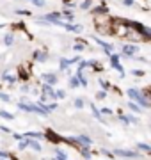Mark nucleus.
<instances>
[{
	"label": "nucleus",
	"mask_w": 151,
	"mask_h": 160,
	"mask_svg": "<svg viewBox=\"0 0 151 160\" xmlns=\"http://www.w3.org/2000/svg\"><path fill=\"white\" fill-rule=\"evenodd\" d=\"M43 22L50 23V25H57V27H64V23H66L61 20V14L59 12H48V14H45L43 16Z\"/></svg>",
	"instance_id": "obj_1"
},
{
	"label": "nucleus",
	"mask_w": 151,
	"mask_h": 160,
	"mask_svg": "<svg viewBox=\"0 0 151 160\" xmlns=\"http://www.w3.org/2000/svg\"><path fill=\"white\" fill-rule=\"evenodd\" d=\"M128 96L132 98V100H135V102H139V105H142V107H148V105H149V102L142 96V92H140L139 89H134V87L128 89Z\"/></svg>",
	"instance_id": "obj_2"
},
{
	"label": "nucleus",
	"mask_w": 151,
	"mask_h": 160,
	"mask_svg": "<svg viewBox=\"0 0 151 160\" xmlns=\"http://www.w3.org/2000/svg\"><path fill=\"white\" fill-rule=\"evenodd\" d=\"M110 64H112V68L116 69L117 73H121V77L124 75V69H123L121 62H119V55H117V53H110Z\"/></svg>",
	"instance_id": "obj_3"
},
{
	"label": "nucleus",
	"mask_w": 151,
	"mask_h": 160,
	"mask_svg": "<svg viewBox=\"0 0 151 160\" xmlns=\"http://www.w3.org/2000/svg\"><path fill=\"white\" fill-rule=\"evenodd\" d=\"M73 141H75L78 146H82V148H89V146L93 144V139H89L87 135H78V137H73Z\"/></svg>",
	"instance_id": "obj_4"
},
{
	"label": "nucleus",
	"mask_w": 151,
	"mask_h": 160,
	"mask_svg": "<svg viewBox=\"0 0 151 160\" xmlns=\"http://www.w3.org/2000/svg\"><path fill=\"white\" fill-rule=\"evenodd\" d=\"M114 153H116L117 157H124V158H137V157H139L137 151H128V149H116Z\"/></svg>",
	"instance_id": "obj_5"
},
{
	"label": "nucleus",
	"mask_w": 151,
	"mask_h": 160,
	"mask_svg": "<svg viewBox=\"0 0 151 160\" xmlns=\"http://www.w3.org/2000/svg\"><path fill=\"white\" fill-rule=\"evenodd\" d=\"M46 98H55V91L52 89L50 84H45L43 86V96H41V100H46Z\"/></svg>",
	"instance_id": "obj_6"
},
{
	"label": "nucleus",
	"mask_w": 151,
	"mask_h": 160,
	"mask_svg": "<svg viewBox=\"0 0 151 160\" xmlns=\"http://www.w3.org/2000/svg\"><path fill=\"white\" fill-rule=\"evenodd\" d=\"M137 52H139V48H137L135 45H124L123 46V53H124L126 57H134Z\"/></svg>",
	"instance_id": "obj_7"
},
{
	"label": "nucleus",
	"mask_w": 151,
	"mask_h": 160,
	"mask_svg": "<svg viewBox=\"0 0 151 160\" xmlns=\"http://www.w3.org/2000/svg\"><path fill=\"white\" fill-rule=\"evenodd\" d=\"M134 29H137L140 32V34H144V36H151V30L149 29H146V27H142V23H137V22H132L130 23Z\"/></svg>",
	"instance_id": "obj_8"
},
{
	"label": "nucleus",
	"mask_w": 151,
	"mask_h": 160,
	"mask_svg": "<svg viewBox=\"0 0 151 160\" xmlns=\"http://www.w3.org/2000/svg\"><path fill=\"white\" fill-rule=\"evenodd\" d=\"M76 61H78V55H76V57H73V59H61V69H68V66H70V64H75Z\"/></svg>",
	"instance_id": "obj_9"
},
{
	"label": "nucleus",
	"mask_w": 151,
	"mask_h": 160,
	"mask_svg": "<svg viewBox=\"0 0 151 160\" xmlns=\"http://www.w3.org/2000/svg\"><path fill=\"white\" fill-rule=\"evenodd\" d=\"M43 78L46 80V84H50V86L57 84V75H55V73H45V75H43Z\"/></svg>",
	"instance_id": "obj_10"
},
{
	"label": "nucleus",
	"mask_w": 151,
	"mask_h": 160,
	"mask_svg": "<svg viewBox=\"0 0 151 160\" xmlns=\"http://www.w3.org/2000/svg\"><path fill=\"white\" fill-rule=\"evenodd\" d=\"M64 29L70 32H82V25H73V23H64Z\"/></svg>",
	"instance_id": "obj_11"
},
{
	"label": "nucleus",
	"mask_w": 151,
	"mask_h": 160,
	"mask_svg": "<svg viewBox=\"0 0 151 160\" xmlns=\"http://www.w3.org/2000/svg\"><path fill=\"white\" fill-rule=\"evenodd\" d=\"M18 107H20L22 110H25V112H34V105H32V103L20 102V103H18Z\"/></svg>",
	"instance_id": "obj_12"
},
{
	"label": "nucleus",
	"mask_w": 151,
	"mask_h": 160,
	"mask_svg": "<svg viewBox=\"0 0 151 160\" xmlns=\"http://www.w3.org/2000/svg\"><path fill=\"white\" fill-rule=\"evenodd\" d=\"M96 43H98L100 46H103V48H105V52H109V55H110V53H114V48H112V45H109V43H105L103 39H96Z\"/></svg>",
	"instance_id": "obj_13"
},
{
	"label": "nucleus",
	"mask_w": 151,
	"mask_h": 160,
	"mask_svg": "<svg viewBox=\"0 0 151 160\" xmlns=\"http://www.w3.org/2000/svg\"><path fill=\"white\" fill-rule=\"evenodd\" d=\"M34 59L39 61V62H45V61L48 59V55L45 53V52H34Z\"/></svg>",
	"instance_id": "obj_14"
},
{
	"label": "nucleus",
	"mask_w": 151,
	"mask_h": 160,
	"mask_svg": "<svg viewBox=\"0 0 151 160\" xmlns=\"http://www.w3.org/2000/svg\"><path fill=\"white\" fill-rule=\"evenodd\" d=\"M29 146L32 149H34V151H37V153H41V144L37 142V141H34V139H29Z\"/></svg>",
	"instance_id": "obj_15"
},
{
	"label": "nucleus",
	"mask_w": 151,
	"mask_h": 160,
	"mask_svg": "<svg viewBox=\"0 0 151 160\" xmlns=\"http://www.w3.org/2000/svg\"><path fill=\"white\" fill-rule=\"evenodd\" d=\"M91 110H93V114H94V118H96V119H100V121H103V118H101V112H100V110L96 109V107H94L93 103H91Z\"/></svg>",
	"instance_id": "obj_16"
},
{
	"label": "nucleus",
	"mask_w": 151,
	"mask_h": 160,
	"mask_svg": "<svg viewBox=\"0 0 151 160\" xmlns=\"http://www.w3.org/2000/svg\"><path fill=\"white\" fill-rule=\"evenodd\" d=\"M23 137H36V139H43V133H39V132H27Z\"/></svg>",
	"instance_id": "obj_17"
},
{
	"label": "nucleus",
	"mask_w": 151,
	"mask_h": 160,
	"mask_svg": "<svg viewBox=\"0 0 151 160\" xmlns=\"http://www.w3.org/2000/svg\"><path fill=\"white\" fill-rule=\"evenodd\" d=\"M137 148H139V149H142V151H148V153H151V146H149V144L139 142V144H137Z\"/></svg>",
	"instance_id": "obj_18"
},
{
	"label": "nucleus",
	"mask_w": 151,
	"mask_h": 160,
	"mask_svg": "<svg viewBox=\"0 0 151 160\" xmlns=\"http://www.w3.org/2000/svg\"><path fill=\"white\" fill-rule=\"evenodd\" d=\"M12 41H14V38H12V34H7L6 38H4V45L11 46V45H12Z\"/></svg>",
	"instance_id": "obj_19"
},
{
	"label": "nucleus",
	"mask_w": 151,
	"mask_h": 160,
	"mask_svg": "<svg viewBox=\"0 0 151 160\" xmlns=\"http://www.w3.org/2000/svg\"><path fill=\"white\" fill-rule=\"evenodd\" d=\"M128 107H130V110H134V112H142V110H140V107L137 105V103H134V102L128 103Z\"/></svg>",
	"instance_id": "obj_20"
},
{
	"label": "nucleus",
	"mask_w": 151,
	"mask_h": 160,
	"mask_svg": "<svg viewBox=\"0 0 151 160\" xmlns=\"http://www.w3.org/2000/svg\"><path fill=\"white\" fill-rule=\"evenodd\" d=\"M4 80H7L9 84H12V82H16V78H14V75H11V73H4Z\"/></svg>",
	"instance_id": "obj_21"
},
{
	"label": "nucleus",
	"mask_w": 151,
	"mask_h": 160,
	"mask_svg": "<svg viewBox=\"0 0 151 160\" xmlns=\"http://www.w3.org/2000/svg\"><path fill=\"white\" fill-rule=\"evenodd\" d=\"M27 146H29V139H22V141L18 142V148L20 149H25Z\"/></svg>",
	"instance_id": "obj_22"
},
{
	"label": "nucleus",
	"mask_w": 151,
	"mask_h": 160,
	"mask_svg": "<svg viewBox=\"0 0 151 160\" xmlns=\"http://www.w3.org/2000/svg\"><path fill=\"white\" fill-rule=\"evenodd\" d=\"M78 84H80V78H78V75H76V77H73V78L70 80V86H71V87H76Z\"/></svg>",
	"instance_id": "obj_23"
},
{
	"label": "nucleus",
	"mask_w": 151,
	"mask_h": 160,
	"mask_svg": "<svg viewBox=\"0 0 151 160\" xmlns=\"http://www.w3.org/2000/svg\"><path fill=\"white\" fill-rule=\"evenodd\" d=\"M55 153H57V160H68V157H66V153H64V151H61V149H57Z\"/></svg>",
	"instance_id": "obj_24"
},
{
	"label": "nucleus",
	"mask_w": 151,
	"mask_h": 160,
	"mask_svg": "<svg viewBox=\"0 0 151 160\" xmlns=\"http://www.w3.org/2000/svg\"><path fill=\"white\" fill-rule=\"evenodd\" d=\"M27 2H30V4H34V6H37V7L45 6V0H27Z\"/></svg>",
	"instance_id": "obj_25"
},
{
	"label": "nucleus",
	"mask_w": 151,
	"mask_h": 160,
	"mask_svg": "<svg viewBox=\"0 0 151 160\" xmlns=\"http://www.w3.org/2000/svg\"><path fill=\"white\" fill-rule=\"evenodd\" d=\"M0 116H2V118H6V119H12V118H14L11 112H6V110H0Z\"/></svg>",
	"instance_id": "obj_26"
},
{
	"label": "nucleus",
	"mask_w": 151,
	"mask_h": 160,
	"mask_svg": "<svg viewBox=\"0 0 151 160\" xmlns=\"http://www.w3.org/2000/svg\"><path fill=\"white\" fill-rule=\"evenodd\" d=\"M75 107L76 109H82V107H84V100H82V98H76L75 100Z\"/></svg>",
	"instance_id": "obj_27"
},
{
	"label": "nucleus",
	"mask_w": 151,
	"mask_h": 160,
	"mask_svg": "<svg viewBox=\"0 0 151 160\" xmlns=\"http://www.w3.org/2000/svg\"><path fill=\"white\" fill-rule=\"evenodd\" d=\"M82 157H84L85 160L91 158V153H89V149H87V148H84V149H82Z\"/></svg>",
	"instance_id": "obj_28"
},
{
	"label": "nucleus",
	"mask_w": 151,
	"mask_h": 160,
	"mask_svg": "<svg viewBox=\"0 0 151 160\" xmlns=\"http://www.w3.org/2000/svg\"><path fill=\"white\" fill-rule=\"evenodd\" d=\"M55 98H59V100H64V98H66V92H64V91H55Z\"/></svg>",
	"instance_id": "obj_29"
},
{
	"label": "nucleus",
	"mask_w": 151,
	"mask_h": 160,
	"mask_svg": "<svg viewBox=\"0 0 151 160\" xmlns=\"http://www.w3.org/2000/svg\"><path fill=\"white\" fill-rule=\"evenodd\" d=\"M80 7H82V9H89V7H91V0H84Z\"/></svg>",
	"instance_id": "obj_30"
},
{
	"label": "nucleus",
	"mask_w": 151,
	"mask_h": 160,
	"mask_svg": "<svg viewBox=\"0 0 151 160\" xmlns=\"http://www.w3.org/2000/svg\"><path fill=\"white\" fill-rule=\"evenodd\" d=\"M62 16H66L68 20H73V12L71 11H62Z\"/></svg>",
	"instance_id": "obj_31"
},
{
	"label": "nucleus",
	"mask_w": 151,
	"mask_h": 160,
	"mask_svg": "<svg viewBox=\"0 0 151 160\" xmlns=\"http://www.w3.org/2000/svg\"><path fill=\"white\" fill-rule=\"evenodd\" d=\"M119 119H121L124 125H130V119H128V116H121V114H119Z\"/></svg>",
	"instance_id": "obj_32"
},
{
	"label": "nucleus",
	"mask_w": 151,
	"mask_h": 160,
	"mask_svg": "<svg viewBox=\"0 0 151 160\" xmlns=\"http://www.w3.org/2000/svg\"><path fill=\"white\" fill-rule=\"evenodd\" d=\"M100 84H101L103 89H109V87H110V84H109V82H105V80H100Z\"/></svg>",
	"instance_id": "obj_33"
},
{
	"label": "nucleus",
	"mask_w": 151,
	"mask_h": 160,
	"mask_svg": "<svg viewBox=\"0 0 151 160\" xmlns=\"http://www.w3.org/2000/svg\"><path fill=\"white\" fill-rule=\"evenodd\" d=\"M14 12H16V14H30V12H29V11H25V9H16Z\"/></svg>",
	"instance_id": "obj_34"
},
{
	"label": "nucleus",
	"mask_w": 151,
	"mask_h": 160,
	"mask_svg": "<svg viewBox=\"0 0 151 160\" xmlns=\"http://www.w3.org/2000/svg\"><path fill=\"white\" fill-rule=\"evenodd\" d=\"M0 100H2V102H9V96L4 94V92H0Z\"/></svg>",
	"instance_id": "obj_35"
},
{
	"label": "nucleus",
	"mask_w": 151,
	"mask_h": 160,
	"mask_svg": "<svg viewBox=\"0 0 151 160\" xmlns=\"http://www.w3.org/2000/svg\"><path fill=\"white\" fill-rule=\"evenodd\" d=\"M105 96H107V94H105V91H100L98 94H96V98H98V100H103Z\"/></svg>",
	"instance_id": "obj_36"
},
{
	"label": "nucleus",
	"mask_w": 151,
	"mask_h": 160,
	"mask_svg": "<svg viewBox=\"0 0 151 160\" xmlns=\"http://www.w3.org/2000/svg\"><path fill=\"white\" fill-rule=\"evenodd\" d=\"M73 48H75L76 52H80V50H84V45H80V43H76V45L73 46Z\"/></svg>",
	"instance_id": "obj_37"
},
{
	"label": "nucleus",
	"mask_w": 151,
	"mask_h": 160,
	"mask_svg": "<svg viewBox=\"0 0 151 160\" xmlns=\"http://www.w3.org/2000/svg\"><path fill=\"white\" fill-rule=\"evenodd\" d=\"M101 114H107V116H109V114H112V110L105 107V109H101Z\"/></svg>",
	"instance_id": "obj_38"
},
{
	"label": "nucleus",
	"mask_w": 151,
	"mask_h": 160,
	"mask_svg": "<svg viewBox=\"0 0 151 160\" xmlns=\"http://www.w3.org/2000/svg\"><path fill=\"white\" fill-rule=\"evenodd\" d=\"M94 12H100V14H101V12H107V11H105V7H96Z\"/></svg>",
	"instance_id": "obj_39"
},
{
	"label": "nucleus",
	"mask_w": 151,
	"mask_h": 160,
	"mask_svg": "<svg viewBox=\"0 0 151 160\" xmlns=\"http://www.w3.org/2000/svg\"><path fill=\"white\" fill-rule=\"evenodd\" d=\"M124 6H134V0H123Z\"/></svg>",
	"instance_id": "obj_40"
},
{
	"label": "nucleus",
	"mask_w": 151,
	"mask_h": 160,
	"mask_svg": "<svg viewBox=\"0 0 151 160\" xmlns=\"http://www.w3.org/2000/svg\"><path fill=\"white\" fill-rule=\"evenodd\" d=\"M14 139H18V141H22V139H23V135H20V133H14Z\"/></svg>",
	"instance_id": "obj_41"
},
{
	"label": "nucleus",
	"mask_w": 151,
	"mask_h": 160,
	"mask_svg": "<svg viewBox=\"0 0 151 160\" xmlns=\"http://www.w3.org/2000/svg\"><path fill=\"white\" fill-rule=\"evenodd\" d=\"M6 157H7L6 151H0V158H6Z\"/></svg>",
	"instance_id": "obj_42"
},
{
	"label": "nucleus",
	"mask_w": 151,
	"mask_h": 160,
	"mask_svg": "<svg viewBox=\"0 0 151 160\" xmlns=\"http://www.w3.org/2000/svg\"><path fill=\"white\" fill-rule=\"evenodd\" d=\"M2 160H4V158H2Z\"/></svg>",
	"instance_id": "obj_43"
}]
</instances>
